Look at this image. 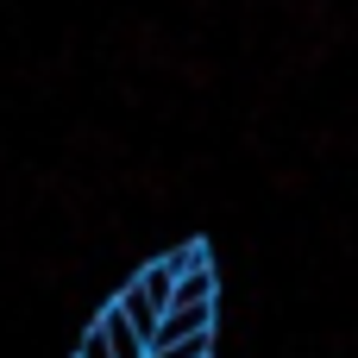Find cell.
I'll return each instance as SVG.
<instances>
[{"label":"cell","mask_w":358,"mask_h":358,"mask_svg":"<svg viewBox=\"0 0 358 358\" xmlns=\"http://www.w3.org/2000/svg\"><path fill=\"white\" fill-rule=\"evenodd\" d=\"M214 352V334H195V340H170V346H151L145 358H208Z\"/></svg>","instance_id":"3"},{"label":"cell","mask_w":358,"mask_h":358,"mask_svg":"<svg viewBox=\"0 0 358 358\" xmlns=\"http://www.w3.org/2000/svg\"><path fill=\"white\" fill-rule=\"evenodd\" d=\"M170 289H176V258H164V264H151V271H138L126 289H120V315L145 334V346L157 340V321H164V308H170Z\"/></svg>","instance_id":"1"},{"label":"cell","mask_w":358,"mask_h":358,"mask_svg":"<svg viewBox=\"0 0 358 358\" xmlns=\"http://www.w3.org/2000/svg\"><path fill=\"white\" fill-rule=\"evenodd\" d=\"M94 334L107 340V352H113V358H145V352H151V346H145V334H138V327H132V321H126L120 308H101Z\"/></svg>","instance_id":"2"},{"label":"cell","mask_w":358,"mask_h":358,"mask_svg":"<svg viewBox=\"0 0 358 358\" xmlns=\"http://www.w3.org/2000/svg\"><path fill=\"white\" fill-rule=\"evenodd\" d=\"M76 358H113V352H107V340H101V334L88 327V340H82V352H76Z\"/></svg>","instance_id":"4"}]
</instances>
